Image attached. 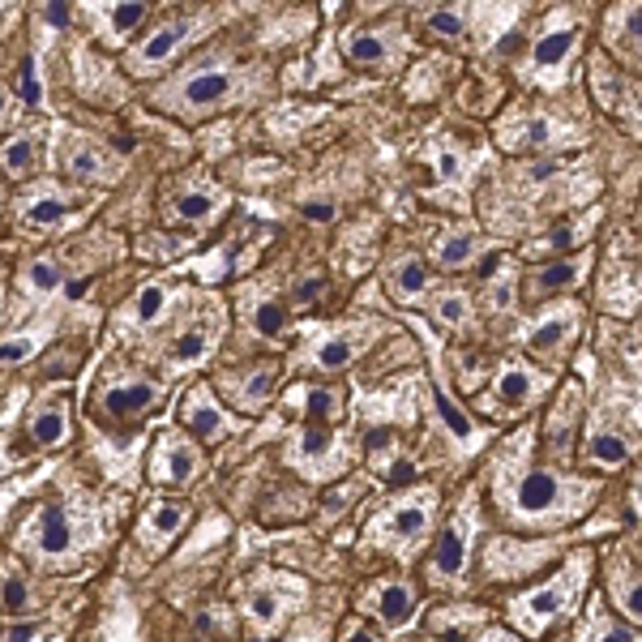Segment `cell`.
<instances>
[{
	"mask_svg": "<svg viewBox=\"0 0 642 642\" xmlns=\"http://www.w3.org/2000/svg\"><path fill=\"white\" fill-rule=\"evenodd\" d=\"M574 330H579V313H574V308H557V313H548L540 326L532 330L527 343L536 347V351H557Z\"/></svg>",
	"mask_w": 642,
	"mask_h": 642,
	"instance_id": "e0dca14e",
	"label": "cell"
},
{
	"mask_svg": "<svg viewBox=\"0 0 642 642\" xmlns=\"http://www.w3.org/2000/svg\"><path fill=\"white\" fill-rule=\"evenodd\" d=\"M583 583H587V557H574V565H565L552 583H544L536 592H527L518 604H514V617H518V626L527 630V634H540L548 630L574 599L583 592Z\"/></svg>",
	"mask_w": 642,
	"mask_h": 642,
	"instance_id": "3957f363",
	"label": "cell"
},
{
	"mask_svg": "<svg viewBox=\"0 0 642 642\" xmlns=\"http://www.w3.org/2000/svg\"><path fill=\"white\" fill-rule=\"evenodd\" d=\"M501 142L514 150H540L544 142H548V116H544V112H527L518 129L501 133Z\"/></svg>",
	"mask_w": 642,
	"mask_h": 642,
	"instance_id": "603a6c76",
	"label": "cell"
},
{
	"mask_svg": "<svg viewBox=\"0 0 642 642\" xmlns=\"http://www.w3.org/2000/svg\"><path fill=\"white\" fill-rule=\"evenodd\" d=\"M386 4H390V0H360L364 13H377V9H386Z\"/></svg>",
	"mask_w": 642,
	"mask_h": 642,
	"instance_id": "f907efd6",
	"label": "cell"
},
{
	"mask_svg": "<svg viewBox=\"0 0 642 642\" xmlns=\"http://www.w3.org/2000/svg\"><path fill=\"white\" fill-rule=\"evenodd\" d=\"M574 433H579V395H565V402L552 416V429H548V445L557 458L574 454Z\"/></svg>",
	"mask_w": 642,
	"mask_h": 642,
	"instance_id": "ac0fdd59",
	"label": "cell"
},
{
	"mask_svg": "<svg viewBox=\"0 0 642 642\" xmlns=\"http://www.w3.org/2000/svg\"><path fill=\"white\" fill-rule=\"evenodd\" d=\"M60 266H51L48 257H39V261H31L26 266V275H22V283L31 288V292H51V288H60Z\"/></svg>",
	"mask_w": 642,
	"mask_h": 642,
	"instance_id": "f546056e",
	"label": "cell"
},
{
	"mask_svg": "<svg viewBox=\"0 0 642 642\" xmlns=\"http://www.w3.org/2000/svg\"><path fill=\"white\" fill-rule=\"evenodd\" d=\"M206 343H210V326H189L176 339V347H172V360H198L201 351H206Z\"/></svg>",
	"mask_w": 642,
	"mask_h": 642,
	"instance_id": "e575fe53",
	"label": "cell"
},
{
	"mask_svg": "<svg viewBox=\"0 0 642 642\" xmlns=\"http://www.w3.org/2000/svg\"><path fill=\"white\" fill-rule=\"evenodd\" d=\"M180 523H185V505H176V501H167V505H154L147 518L150 536L154 540H172L176 532H180Z\"/></svg>",
	"mask_w": 642,
	"mask_h": 642,
	"instance_id": "4316f807",
	"label": "cell"
},
{
	"mask_svg": "<svg viewBox=\"0 0 642 642\" xmlns=\"http://www.w3.org/2000/svg\"><path fill=\"white\" fill-rule=\"evenodd\" d=\"M592 501V489L579 480H565L548 467H527L518 476V485L510 489V510L523 523H544V518H565L579 514Z\"/></svg>",
	"mask_w": 642,
	"mask_h": 642,
	"instance_id": "7a4b0ae2",
	"label": "cell"
},
{
	"mask_svg": "<svg viewBox=\"0 0 642 642\" xmlns=\"http://www.w3.org/2000/svg\"><path fill=\"white\" fill-rule=\"evenodd\" d=\"M343 642H382V639H377V634H373L369 626H360V621H355V626H347Z\"/></svg>",
	"mask_w": 642,
	"mask_h": 642,
	"instance_id": "bcb514c9",
	"label": "cell"
},
{
	"mask_svg": "<svg viewBox=\"0 0 642 642\" xmlns=\"http://www.w3.org/2000/svg\"><path fill=\"white\" fill-rule=\"evenodd\" d=\"M433 317L442 322V326H467L471 322V300L463 296V292H442L437 296V304H433Z\"/></svg>",
	"mask_w": 642,
	"mask_h": 642,
	"instance_id": "83f0119b",
	"label": "cell"
},
{
	"mask_svg": "<svg viewBox=\"0 0 642 642\" xmlns=\"http://www.w3.org/2000/svg\"><path fill=\"white\" fill-rule=\"evenodd\" d=\"M626 48L642 60V9H634V13L626 17Z\"/></svg>",
	"mask_w": 642,
	"mask_h": 642,
	"instance_id": "60d3db41",
	"label": "cell"
},
{
	"mask_svg": "<svg viewBox=\"0 0 642 642\" xmlns=\"http://www.w3.org/2000/svg\"><path fill=\"white\" fill-rule=\"evenodd\" d=\"M579 44H583L579 22H552L532 48V73L536 78H561L565 65L579 56Z\"/></svg>",
	"mask_w": 642,
	"mask_h": 642,
	"instance_id": "5b68a950",
	"label": "cell"
},
{
	"mask_svg": "<svg viewBox=\"0 0 642 642\" xmlns=\"http://www.w3.org/2000/svg\"><path fill=\"white\" fill-rule=\"evenodd\" d=\"M65 172L78 176V180H86V185L112 176V167L103 159V147H95L91 138H69V147H65Z\"/></svg>",
	"mask_w": 642,
	"mask_h": 642,
	"instance_id": "7c38bea8",
	"label": "cell"
},
{
	"mask_svg": "<svg viewBox=\"0 0 642 642\" xmlns=\"http://www.w3.org/2000/svg\"><path fill=\"white\" fill-rule=\"evenodd\" d=\"M245 91H248L245 69L223 65V60H201V65H189V69L159 95V103L172 107V112L185 116V120H198V116H210V112H223L227 103L245 100Z\"/></svg>",
	"mask_w": 642,
	"mask_h": 642,
	"instance_id": "6da1fadb",
	"label": "cell"
},
{
	"mask_svg": "<svg viewBox=\"0 0 642 642\" xmlns=\"http://www.w3.org/2000/svg\"><path fill=\"white\" fill-rule=\"evenodd\" d=\"M163 304H167V288H163V283H150L147 292L138 296V308H133V322H138V326H150V322H159Z\"/></svg>",
	"mask_w": 642,
	"mask_h": 642,
	"instance_id": "1f68e13d",
	"label": "cell"
},
{
	"mask_svg": "<svg viewBox=\"0 0 642 642\" xmlns=\"http://www.w3.org/2000/svg\"><path fill=\"white\" fill-rule=\"evenodd\" d=\"M587 642H639L626 626H617V621H595Z\"/></svg>",
	"mask_w": 642,
	"mask_h": 642,
	"instance_id": "74e56055",
	"label": "cell"
},
{
	"mask_svg": "<svg viewBox=\"0 0 642 642\" xmlns=\"http://www.w3.org/2000/svg\"><path fill=\"white\" fill-rule=\"evenodd\" d=\"M150 402H154V386L142 382V377H129V382L103 390V411L112 420H133L138 411H147Z\"/></svg>",
	"mask_w": 642,
	"mask_h": 642,
	"instance_id": "8fae6325",
	"label": "cell"
},
{
	"mask_svg": "<svg viewBox=\"0 0 642 642\" xmlns=\"http://www.w3.org/2000/svg\"><path fill=\"white\" fill-rule=\"evenodd\" d=\"M429 514H433V501L429 497H420V501H407V505H398L395 514L386 518V527L395 532V540H416L424 527H429Z\"/></svg>",
	"mask_w": 642,
	"mask_h": 642,
	"instance_id": "ffe728a7",
	"label": "cell"
},
{
	"mask_svg": "<svg viewBox=\"0 0 642 642\" xmlns=\"http://www.w3.org/2000/svg\"><path fill=\"white\" fill-rule=\"evenodd\" d=\"M467 13H471V4H442V9L429 13V31L442 35V39H463L471 31L467 26Z\"/></svg>",
	"mask_w": 642,
	"mask_h": 642,
	"instance_id": "cb8c5ba5",
	"label": "cell"
},
{
	"mask_svg": "<svg viewBox=\"0 0 642 642\" xmlns=\"http://www.w3.org/2000/svg\"><path fill=\"white\" fill-rule=\"evenodd\" d=\"M248 612H253V621H257V626H270V621L279 617V599H275V595H266V592L248 595Z\"/></svg>",
	"mask_w": 642,
	"mask_h": 642,
	"instance_id": "8d00e7d4",
	"label": "cell"
},
{
	"mask_svg": "<svg viewBox=\"0 0 642 642\" xmlns=\"http://www.w3.org/2000/svg\"><path fill=\"white\" fill-rule=\"evenodd\" d=\"M540 390V377L527 369V364H505L501 373H497V398L505 402V407H523V402H532Z\"/></svg>",
	"mask_w": 642,
	"mask_h": 642,
	"instance_id": "9a60e30c",
	"label": "cell"
},
{
	"mask_svg": "<svg viewBox=\"0 0 642 642\" xmlns=\"http://www.w3.org/2000/svg\"><path fill=\"white\" fill-rule=\"evenodd\" d=\"M300 214L313 219V223H326V219H335V206H330V201H304Z\"/></svg>",
	"mask_w": 642,
	"mask_h": 642,
	"instance_id": "ee69618b",
	"label": "cell"
},
{
	"mask_svg": "<svg viewBox=\"0 0 642 642\" xmlns=\"http://www.w3.org/2000/svg\"><path fill=\"white\" fill-rule=\"evenodd\" d=\"M317 292H322V279H308L304 288H296V296H300V300H313Z\"/></svg>",
	"mask_w": 642,
	"mask_h": 642,
	"instance_id": "681fc988",
	"label": "cell"
},
{
	"mask_svg": "<svg viewBox=\"0 0 642 642\" xmlns=\"http://www.w3.org/2000/svg\"><path fill=\"white\" fill-rule=\"evenodd\" d=\"M253 326H257L266 339H279V335L288 330V313H283V304H275V300H257V304H253Z\"/></svg>",
	"mask_w": 642,
	"mask_h": 642,
	"instance_id": "f1b7e54d",
	"label": "cell"
},
{
	"mask_svg": "<svg viewBox=\"0 0 642 642\" xmlns=\"http://www.w3.org/2000/svg\"><path fill=\"white\" fill-rule=\"evenodd\" d=\"M31 437H35V445H56L69 437V411H65V402H51V407H44L31 420Z\"/></svg>",
	"mask_w": 642,
	"mask_h": 642,
	"instance_id": "7402d4cb",
	"label": "cell"
},
{
	"mask_svg": "<svg viewBox=\"0 0 642 642\" xmlns=\"http://www.w3.org/2000/svg\"><path fill=\"white\" fill-rule=\"evenodd\" d=\"M476 232L471 227H450L437 236V261H442L445 270H458V266H471V257H476Z\"/></svg>",
	"mask_w": 642,
	"mask_h": 642,
	"instance_id": "d6986e66",
	"label": "cell"
},
{
	"mask_svg": "<svg viewBox=\"0 0 642 642\" xmlns=\"http://www.w3.org/2000/svg\"><path fill=\"white\" fill-rule=\"evenodd\" d=\"M17 91H22V100L26 103H39V82H35V65H31V60L22 65V82H17Z\"/></svg>",
	"mask_w": 642,
	"mask_h": 642,
	"instance_id": "b9f144b4",
	"label": "cell"
},
{
	"mask_svg": "<svg viewBox=\"0 0 642 642\" xmlns=\"http://www.w3.org/2000/svg\"><path fill=\"white\" fill-rule=\"evenodd\" d=\"M219 189H210V185H189L185 194H176V198L167 201V214H172V223H210V214L219 210Z\"/></svg>",
	"mask_w": 642,
	"mask_h": 642,
	"instance_id": "5bb4252c",
	"label": "cell"
},
{
	"mask_svg": "<svg viewBox=\"0 0 642 642\" xmlns=\"http://www.w3.org/2000/svg\"><path fill=\"white\" fill-rule=\"evenodd\" d=\"M35 343L31 339H13V343H0V364H13V360H22V355H31Z\"/></svg>",
	"mask_w": 642,
	"mask_h": 642,
	"instance_id": "7bdbcfd3",
	"label": "cell"
},
{
	"mask_svg": "<svg viewBox=\"0 0 642 642\" xmlns=\"http://www.w3.org/2000/svg\"><path fill=\"white\" fill-rule=\"evenodd\" d=\"M463 565H467V510H463V514H458V518H454V523L442 532L429 574H433V579H442V583H454V579L463 574Z\"/></svg>",
	"mask_w": 642,
	"mask_h": 642,
	"instance_id": "9c48e42d",
	"label": "cell"
},
{
	"mask_svg": "<svg viewBox=\"0 0 642 642\" xmlns=\"http://www.w3.org/2000/svg\"><path fill=\"white\" fill-rule=\"evenodd\" d=\"M4 116H9V95L0 91V120H4Z\"/></svg>",
	"mask_w": 642,
	"mask_h": 642,
	"instance_id": "816d5d0a",
	"label": "cell"
},
{
	"mask_svg": "<svg viewBox=\"0 0 642 642\" xmlns=\"http://www.w3.org/2000/svg\"><path fill=\"white\" fill-rule=\"evenodd\" d=\"M48 22H51V26H65V22H69V4H65V0H51V4H48Z\"/></svg>",
	"mask_w": 642,
	"mask_h": 642,
	"instance_id": "c3c4849f",
	"label": "cell"
},
{
	"mask_svg": "<svg viewBox=\"0 0 642 642\" xmlns=\"http://www.w3.org/2000/svg\"><path fill=\"white\" fill-rule=\"evenodd\" d=\"M351 355H355V343L351 339H330V343L317 347V369H347L351 364Z\"/></svg>",
	"mask_w": 642,
	"mask_h": 642,
	"instance_id": "d6a6232c",
	"label": "cell"
},
{
	"mask_svg": "<svg viewBox=\"0 0 642 642\" xmlns=\"http://www.w3.org/2000/svg\"><path fill=\"white\" fill-rule=\"evenodd\" d=\"M39 630H44V626H13V630H9V642H35L39 639Z\"/></svg>",
	"mask_w": 642,
	"mask_h": 642,
	"instance_id": "7dc6e473",
	"label": "cell"
},
{
	"mask_svg": "<svg viewBox=\"0 0 642 642\" xmlns=\"http://www.w3.org/2000/svg\"><path fill=\"white\" fill-rule=\"evenodd\" d=\"M180 416H185V424L198 433L201 442H214V437H223V433H227V416H223V411L210 402V395H206L201 386L189 398H185Z\"/></svg>",
	"mask_w": 642,
	"mask_h": 642,
	"instance_id": "4fadbf2b",
	"label": "cell"
},
{
	"mask_svg": "<svg viewBox=\"0 0 642 642\" xmlns=\"http://www.w3.org/2000/svg\"><path fill=\"white\" fill-rule=\"evenodd\" d=\"M35 159H39V138H13L9 147L0 150V163H4L9 176H31Z\"/></svg>",
	"mask_w": 642,
	"mask_h": 642,
	"instance_id": "d4e9b609",
	"label": "cell"
},
{
	"mask_svg": "<svg viewBox=\"0 0 642 642\" xmlns=\"http://www.w3.org/2000/svg\"><path fill=\"white\" fill-rule=\"evenodd\" d=\"M198 467H201V454L189 442H180V437H163V442L154 445L150 476H154L159 485H185V480L198 476Z\"/></svg>",
	"mask_w": 642,
	"mask_h": 642,
	"instance_id": "ba28073f",
	"label": "cell"
},
{
	"mask_svg": "<svg viewBox=\"0 0 642 642\" xmlns=\"http://www.w3.org/2000/svg\"><path fill=\"white\" fill-rule=\"evenodd\" d=\"M26 599H31V592H26L17 579H9V583H4V595H0L4 612H22V608H26Z\"/></svg>",
	"mask_w": 642,
	"mask_h": 642,
	"instance_id": "ab89813d",
	"label": "cell"
},
{
	"mask_svg": "<svg viewBox=\"0 0 642 642\" xmlns=\"http://www.w3.org/2000/svg\"><path fill=\"white\" fill-rule=\"evenodd\" d=\"M592 82H595V95H599V103H604V107H612V103H617V73H612L604 60H595Z\"/></svg>",
	"mask_w": 642,
	"mask_h": 642,
	"instance_id": "d590c367",
	"label": "cell"
},
{
	"mask_svg": "<svg viewBox=\"0 0 642 642\" xmlns=\"http://www.w3.org/2000/svg\"><path fill=\"white\" fill-rule=\"evenodd\" d=\"M386 283H390L395 300H402V304H416V300L429 292V266H424L416 253H402V257L390 261Z\"/></svg>",
	"mask_w": 642,
	"mask_h": 642,
	"instance_id": "30bf717a",
	"label": "cell"
},
{
	"mask_svg": "<svg viewBox=\"0 0 642 642\" xmlns=\"http://www.w3.org/2000/svg\"><path fill=\"white\" fill-rule=\"evenodd\" d=\"M69 544H73V532H69V518L48 505L44 510V518H39V536H35V548L44 552V557H60V552H69Z\"/></svg>",
	"mask_w": 642,
	"mask_h": 642,
	"instance_id": "44dd1931",
	"label": "cell"
},
{
	"mask_svg": "<svg viewBox=\"0 0 642 642\" xmlns=\"http://www.w3.org/2000/svg\"><path fill=\"white\" fill-rule=\"evenodd\" d=\"M65 214H69V201L56 198V194L26 201V210H22V219H31V223H56V219H65Z\"/></svg>",
	"mask_w": 642,
	"mask_h": 642,
	"instance_id": "4dcf8cb0",
	"label": "cell"
},
{
	"mask_svg": "<svg viewBox=\"0 0 642 642\" xmlns=\"http://www.w3.org/2000/svg\"><path fill=\"white\" fill-rule=\"evenodd\" d=\"M339 395L335 390H322V386H308V420H322V424H330L335 416H339Z\"/></svg>",
	"mask_w": 642,
	"mask_h": 642,
	"instance_id": "836d02e7",
	"label": "cell"
},
{
	"mask_svg": "<svg viewBox=\"0 0 642 642\" xmlns=\"http://www.w3.org/2000/svg\"><path fill=\"white\" fill-rule=\"evenodd\" d=\"M219 17H223V9H198V13L167 17L163 26H154L147 39H142V48L129 56V69L133 73H154L159 65H167L185 44H194L201 31H210Z\"/></svg>",
	"mask_w": 642,
	"mask_h": 642,
	"instance_id": "277c9868",
	"label": "cell"
},
{
	"mask_svg": "<svg viewBox=\"0 0 642 642\" xmlns=\"http://www.w3.org/2000/svg\"><path fill=\"white\" fill-rule=\"evenodd\" d=\"M343 48L364 69H390L398 56V26H355Z\"/></svg>",
	"mask_w": 642,
	"mask_h": 642,
	"instance_id": "8992f818",
	"label": "cell"
},
{
	"mask_svg": "<svg viewBox=\"0 0 642 642\" xmlns=\"http://www.w3.org/2000/svg\"><path fill=\"white\" fill-rule=\"evenodd\" d=\"M621 608H626V612H630L634 621H642V583H639V587H630V592L621 595Z\"/></svg>",
	"mask_w": 642,
	"mask_h": 642,
	"instance_id": "f6af8a7d",
	"label": "cell"
},
{
	"mask_svg": "<svg viewBox=\"0 0 642 642\" xmlns=\"http://www.w3.org/2000/svg\"><path fill=\"white\" fill-rule=\"evenodd\" d=\"M458 172H463V159H458L454 150H437V180H442V185H454Z\"/></svg>",
	"mask_w": 642,
	"mask_h": 642,
	"instance_id": "f35d334b",
	"label": "cell"
},
{
	"mask_svg": "<svg viewBox=\"0 0 642 642\" xmlns=\"http://www.w3.org/2000/svg\"><path fill=\"white\" fill-rule=\"evenodd\" d=\"M587 458H592L595 467H608V471H617V467H626V458H630V445L621 442L617 433H595L592 445H587Z\"/></svg>",
	"mask_w": 642,
	"mask_h": 642,
	"instance_id": "484cf974",
	"label": "cell"
},
{
	"mask_svg": "<svg viewBox=\"0 0 642 642\" xmlns=\"http://www.w3.org/2000/svg\"><path fill=\"white\" fill-rule=\"evenodd\" d=\"M373 612L386 621V626H407L411 612H416V592L407 583H386L373 595Z\"/></svg>",
	"mask_w": 642,
	"mask_h": 642,
	"instance_id": "2e32d148",
	"label": "cell"
},
{
	"mask_svg": "<svg viewBox=\"0 0 642 642\" xmlns=\"http://www.w3.org/2000/svg\"><path fill=\"white\" fill-rule=\"evenodd\" d=\"M587 266H592L587 253H579V257H561V261H548V266H540V270L527 275V296L548 300V296H561V292H574V288L583 283Z\"/></svg>",
	"mask_w": 642,
	"mask_h": 642,
	"instance_id": "52a82bcc",
	"label": "cell"
}]
</instances>
